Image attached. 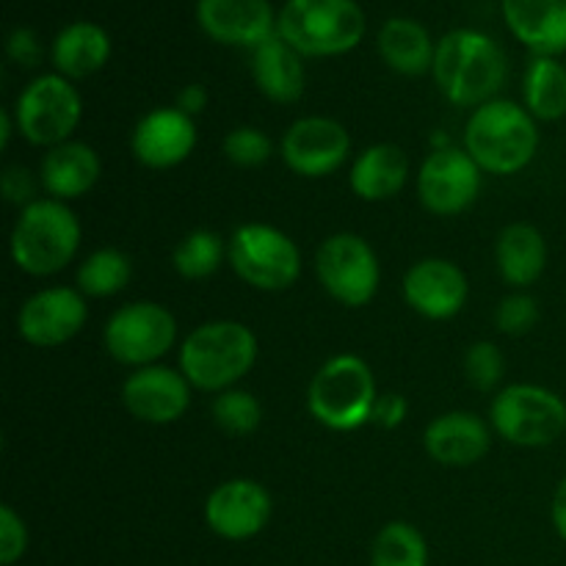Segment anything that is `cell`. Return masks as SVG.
I'll return each instance as SVG.
<instances>
[{"label": "cell", "instance_id": "obj_1", "mask_svg": "<svg viewBox=\"0 0 566 566\" xmlns=\"http://www.w3.org/2000/svg\"><path fill=\"white\" fill-rule=\"evenodd\" d=\"M509 61L501 44L475 28H457L437 42L434 77L442 97L457 108H481L506 83Z\"/></svg>", "mask_w": 566, "mask_h": 566}, {"label": "cell", "instance_id": "obj_2", "mask_svg": "<svg viewBox=\"0 0 566 566\" xmlns=\"http://www.w3.org/2000/svg\"><path fill=\"white\" fill-rule=\"evenodd\" d=\"M464 149L486 175H517L536 158L539 127L525 105L495 97L470 114Z\"/></svg>", "mask_w": 566, "mask_h": 566}, {"label": "cell", "instance_id": "obj_3", "mask_svg": "<svg viewBox=\"0 0 566 566\" xmlns=\"http://www.w3.org/2000/svg\"><path fill=\"white\" fill-rule=\"evenodd\" d=\"M258 363V337L241 321H208L180 343V370L202 392L232 390Z\"/></svg>", "mask_w": 566, "mask_h": 566}, {"label": "cell", "instance_id": "obj_4", "mask_svg": "<svg viewBox=\"0 0 566 566\" xmlns=\"http://www.w3.org/2000/svg\"><path fill=\"white\" fill-rule=\"evenodd\" d=\"M81 221L66 202L53 197L36 199L20 210L11 230V260L31 276L64 271L81 249Z\"/></svg>", "mask_w": 566, "mask_h": 566}, {"label": "cell", "instance_id": "obj_5", "mask_svg": "<svg viewBox=\"0 0 566 566\" xmlns=\"http://www.w3.org/2000/svg\"><path fill=\"white\" fill-rule=\"evenodd\" d=\"M276 36L304 59L352 53L365 36L357 0H285L276 11Z\"/></svg>", "mask_w": 566, "mask_h": 566}, {"label": "cell", "instance_id": "obj_6", "mask_svg": "<svg viewBox=\"0 0 566 566\" xmlns=\"http://www.w3.org/2000/svg\"><path fill=\"white\" fill-rule=\"evenodd\" d=\"M376 376L357 354H337L326 359L307 390V409L324 429L357 431L374 420Z\"/></svg>", "mask_w": 566, "mask_h": 566}, {"label": "cell", "instance_id": "obj_7", "mask_svg": "<svg viewBox=\"0 0 566 566\" xmlns=\"http://www.w3.org/2000/svg\"><path fill=\"white\" fill-rule=\"evenodd\" d=\"M490 426L517 448H547L566 431V401L547 387L517 381L492 398Z\"/></svg>", "mask_w": 566, "mask_h": 566}, {"label": "cell", "instance_id": "obj_8", "mask_svg": "<svg viewBox=\"0 0 566 566\" xmlns=\"http://www.w3.org/2000/svg\"><path fill=\"white\" fill-rule=\"evenodd\" d=\"M227 260L232 271L254 291H287L302 276V252L293 238L260 221H249L232 232L227 243Z\"/></svg>", "mask_w": 566, "mask_h": 566}, {"label": "cell", "instance_id": "obj_9", "mask_svg": "<svg viewBox=\"0 0 566 566\" xmlns=\"http://www.w3.org/2000/svg\"><path fill=\"white\" fill-rule=\"evenodd\" d=\"M83 99L70 77L50 72L39 75L22 88L14 105V125L28 144L59 147L72 142V133L81 125Z\"/></svg>", "mask_w": 566, "mask_h": 566}, {"label": "cell", "instance_id": "obj_10", "mask_svg": "<svg viewBox=\"0 0 566 566\" xmlns=\"http://www.w3.org/2000/svg\"><path fill=\"white\" fill-rule=\"evenodd\" d=\"M105 352L127 368L158 365L177 343V318L155 302H130L116 310L103 332Z\"/></svg>", "mask_w": 566, "mask_h": 566}, {"label": "cell", "instance_id": "obj_11", "mask_svg": "<svg viewBox=\"0 0 566 566\" xmlns=\"http://www.w3.org/2000/svg\"><path fill=\"white\" fill-rule=\"evenodd\" d=\"M315 274L343 307H365L379 291L381 269L374 247L354 232H335L315 252Z\"/></svg>", "mask_w": 566, "mask_h": 566}, {"label": "cell", "instance_id": "obj_12", "mask_svg": "<svg viewBox=\"0 0 566 566\" xmlns=\"http://www.w3.org/2000/svg\"><path fill=\"white\" fill-rule=\"evenodd\" d=\"M484 171L464 147H434L418 175V197L434 216H459L479 199Z\"/></svg>", "mask_w": 566, "mask_h": 566}, {"label": "cell", "instance_id": "obj_13", "mask_svg": "<svg viewBox=\"0 0 566 566\" xmlns=\"http://www.w3.org/2000/svg\"><path fill=\"white\" fill-rule=\"evenodd\" d=\"M280 153L293 175L318 180L346 164L352 153V136L340 122L329 116H302L282 136Z\"/></svg>", "mask_w": 566, "mask_h": 566}, {"label": "cell", "instance_id": "obj_14", "mask_svg": "<svg viewBox=\"0 0 566 566\" xmlns=\"http://www.w3.org/2000/svg\"><path fill=\"white\" fill-rule=\"evenodd\" d=\"M88 321V304L77 287H44L36 291L17 315V332L36 348H55L81 335Z\"/></svg>", "mask_w": 566, "mask_h": 566}, {"label": "cell", "instance_id": "obj_15", "mask_svg": "<svg viewBox=\"0 0 566 566\" xmlns=\"http://www.w3.org/2000/svg\"><path fill=\"white\" fill-rule=\"evenodd\" d=\"M269 490L252 479H230L216 486L205 501V523L227 542H247L258 536L271 520Z\"/></svg>", "mask_w": 566, "mask_h": 566}, {"label": "cell", "instance_id": "obj_16", "mask_svg": "<svg viewBox=\"0 0 566 566\" xmlns=\"http://www.w3.org/2000/svg\"><path fill=\"white\" fill-rule=\"evenodd\" d=\"M191 381L182 370L166 365L136 368L122 385V403L142 423L166 426L180 420L191 407Z\"/></svg>", "mask_w": 566, "mask_h": 566}, {"label": "cell", "instance_id": "obj_17", "mask_svg": "<svg viewBox=\"0 0 566 566\" xmlns=\"http://www.w3.org/2000/svg\"><path fill=\"white\" fill-rule=\"evenodd\" d=\"M197 142V122L177 105H164L144 114L130 136L133 155L149 169H175L191 158Z\"/></svg>", "mask_w": 566, "mask_h": 566}, {"label": "cell", "instance_id": "obj_18", "mask_svg": "<svg viewBox=\"0 0 566 566\" xmlns=\"http://www.w3.org/2000/svg\"><path fill=\"white\" fill-rule=\"evenodd\" d=\"M197 22L213 42L254 50L276 33L271 0H197Z\"/></svg>", "mask_w": 566, "mask_h": 566}, {"label": "cell", "instance_id": "obj_19", "mask_svg": "<svg viewBox=\"0 0 566 566\" xmlns=\"http://www.w3.org/2000/svg\"><path fill=\"white\" fill-rule=\"evenodd\" d=\"M468 276L457 263L426 258L403 276V298L418 315L429 321H448L468 304Z\"/></svg>", "mask_w": 566, "mask_h": 566}, {"label": "cell", "instance_id": "obj_20", "mask_svg": "<svg viewBox=\"0 0 566 566\" xmlns=\"http://www.w3.org/2000/svg\"><path fill=\"white\" fill-rule=\"evenodd\" d=\"M426 453L442 468H470L492 448V426L481 415L453 409L426 426Z\"/></svg>", "mask_w": 566, "mask_h": 566}, {"label": "cell", "instance_id": "obj_21", "mask_svg": "<svg viewBox=\"0 0 566 566\" xmlns=\"http://www.w3.org/2000/svg\"><path fill=\"white\" fill-rule=\"evenodd\" d=\"M503 22L534 55L566 53V0H501Z\"/></svg>", "mask_w": 566, "mask_h": 566}, {"label": "cell", "instance_id": "obj_22", "mask_svg": "<svg viewBox=\"0 0 566 566\" xmlns=\"http://www.w3.org/2000/svg\"><path fill=\"white\" fill-rule=\"evenodd\" d=\"M99 171H103V164L88 144L64 142L44 153L39 180L50 197L59 202H72V199L86 197L97 186Z\"/></svg>", "mask_w": 566, "mask_h": 566}, {"label": "cell", "instance_id": "obj_23", "mask_svg": "<svg viewBox=\"0 0 566 566\" xmlns=\"http://www.w3.org/2000/svg\"><path fill=\"white\" fill-rule=\"evenodd\" d=\"M252 77L260 94L269 97L271 103H296L307 88L304 55L274 33L252 50Z\"/></svg>", "mask_w": 566, "mask_h": 566}, {"label": "cell", "instance_id": "obj_24", "mask_svg": "<svg viewBox=\"0 0 566 566\" xmlns=\"http://www.w3.org/2000/svg\"><path fill=\"white\" fill-rule=\"evenodd\" d=\"M50 59L59 75L83 81L103 70L111 59V36L103 25L88 20L70 22L61 28L50 48Z\"/></svg>", "mask_w": 566, "mask_h": 566}, {"label": "cell", "instance_id": "obj_25", "mask_svg": "<svg viewBox=\"0 0 566 566\" xmlns=\"http://www.w3.org/2000/svg\"><path fill=\"white\" fill-rule=\"evenodd\" d=\"M407 153L396 144H374L357 155L348 182L363 202H387L407 186Z\"/></svg>", "mask_w": 566, "mask_h": 566}, {"label": "cell", "instance_id": "obj_26", "mask_svg": "<svg viewBox=\"0 0 566 566\" xmlns=\"http://www.w3.org/2000/svg\"><path fill=\"white\" fill-rule=\"evenodd\" d=\"M379 55L392 72L403 77H418L431 72L434 66L437 42H431L429 31L418 20L409 17H390L379 28Z\"/></svg>", "mask_w": 566, "mask_h": 566}, {"label": "cell", "instance_id": "obj_27", "mask_svg": "<svg viewBox=\"0 0 566 566\" xmlns=\"http://www.w3.org/2000/svg\"><path fill=\"white\" fill-rule=\"evenodd\" d=\"M495 260L497 271H501L503 282L517 291L534 285L547 265V241L534 224H509L506 230L497 235L495 243Z\"/></svg>", "mask_w": 566, "mask_h": 566}, {"label": "cell", "instance_id": "obj_28", "mask_svg": "<svg viewBox=\"0 0 566 566\" xmlns=\"http://www.w3.org/2000/svg\"><path fill=\"white\" fill-rule=\"evenodd\" d=\"M523 99L536 122H558L566 116V61L556 55H534L523 77Z\"/></svg>", "mask_w": 566, "mask_h": 566}, {"label": "cell", "instance_id": "obj_29", "mask_svg": "<svg viewBox=\"0 0 566 566\" xmlns=\"http://www.w3.org/2000/svg\"><path fill=\"white\" fill-rule=\"evenodd\" d=\"M133 276V263L119 249H97L77 269V291L92 298L116 296L127 287Z\"/></svg>", "mask_w": 566, "mask_h": 566}, {"label": "cell", "instance_id": "obj_30", "mask_svg": "<svg viewBox=\"0 0 566 566\" xmlns=\"http://www.w3.org/2000/svg\"><path fill=\"white\" fill-rule=\"evenodd\" d=\"M370 566H429V545L420 528L392 520L376 534L370 547Z\"/></svg>", "mask_w": 566, "mask_h": 566}, {"label": "cell", "instance_id": "obj_31", "mask_svg": "<svg viewBox=\"0 0 566 566\" xmlns=\"http://www.w3.org/2000/svg\"><path fill=\"white\" fill-rule=\"evenodd\" d=\"M227 258V247L221 238L210 230H193L180 241V247L171 254V265L186 280H208L221 269V260Z\"/></svg>", "mask_w": 566, "mask_h": 566}, {"label": "cell", "instance_id": "obj_32", "mask_svg": "<svg viewBox=\"0 0 566 566\" xmlns=\"http://www.w3.org/2000/svg\"><path fill=\"white\" fill-rule=\"evenodd\" d=\"M210 412H213L216 426L232 437L254 434L260 429V423H263V403L249 390H238V387L219 392L213 398Z\"/></svg>", "mask_w": 566, "mask_h": 566}, {"label": "cell", "instance_id": "obj_33", "mask_svg": "<svg viewBox=\"0 0 566 566\" xmlns=\"http://www.w3.org/2000/svg\"><path fill=\"white\" fill-rule=\"evenodd\" d=\"M503 374H506V357L495 343L479 340L464 352V376L475 390L492 392L503 381Z\"/></svg>", "mask_w": 566, "mask_h": 566}, {"label": "cell", "instance_id": "obj_34", "mask_svg": "<svg viewBox=\"0 0 566 566\" xmlns=\"http://www.w3.org/2000/svg\"><path fill=\"white\" fill-rule=\"evenodd\" d=\"M271 153H274V144H271V138L260 127H232L224 138L227 160L241 166V169H258V166H263L271 158Z\"/></svg>", "mask_w": 566, "mask_h": 566}, {"label": "cell", "instance_id": "obj_35", "mask_svg": "<svg viewBox=\"0 0 566 566\" xmlns=\"http://www.w3.org/2000/svg\"><path fill=\"white\" fill-rule=\"evenodd\" d=\"M539 321V304L528 293H509L495 310V326L509 337H523Z\"/></svg>", "mask_w": 566, "mask_h": 566}, {"label": "cell", "instance_id": "obj_36", "mask_svg": "<svg viewBox=\"0 0 566 566\" xmlns=\"http://www.w3.org/2000/svg\"><path fill=\"white\" fill-rule=\"evenodd\" d=\"M28 551V528L20 514L3 503L0 506V564L14 566Z\"/></svg>", "mask_w": 566, "mask_h": 566}, {"label": "cell", "instance_id": "obj_37", "mask_svg": "<svg viewBox=\"0 0 566 566\" xmlns=\"http://www.w3.org/2000/svg\"><path fill=\"white\" fill-rule=\"evenodd\" d=\"M6 50H9V59L20 66H36L42 61V44L31 28H14L9 33Z\"/></svg>", "mask_w": 566, "mask_h": 566}, {"label": "cell", "instance_id": "obj_38", "mask_svg": "<svg viewBox=\"0 0 566 566\" xmlns=\"http://www.w3.org/2000/svg\"><path fill=\"white\" fill-rule=\"evenodd\" d=\"M3 193H6V199H9V202L20 205V208L36 202V199H33V193H36V186H33V180H31V171L20 169V166H11V169H6Z\"/></svg>", "mask_w": 566, "mask_h": 566}, {"label": "cell", "instance_id": "obj_39", "mask_svg": "<svg viewBox=\"0 0 566 566\" xmlns=\"http://www.w3.org/2000/svg\"><path fill=\"white\" fill-rule=\"evenodd\" d=\"M407 398L398 396V392H385V396H379V401H376L374 423L381 426V429H398V426L403 423V418H407Z\"/></svg>", "mask_w": 566, "mask_h": 566}, {"label": "cell", "instance_id": "obj_40", "mask_svg": "<svg viewBox=\"0 0 566 566\" xmlns=\"http://www.w3.org/2000/svg\"><path fill=\"white\" fill-rule=\"evenodd\" d=\"M205 105H208V92H205V86H199V83H188V86L177 94V108H180L182 114L197 116L202 114Z\"/></svg>", "mask_w": 566, "mask_h": 566}, {"label": "cell", "instance_id": "obj_41", "mask_svg": "<svg viewBox=\"0 0 566 566\" xmlns=\"http://www.w3.org/2000/svg\"><path fill=\"white\" fill-rule=\"evenodd\" d=\"M551 517H553V528H556L558 539L566 545V475L562 479V484H558L556 495H553Z\"/></svg>", "mask_w": 566, "mask_h": 566}, {"label": "cell", "instance_id": "obj_42", "mask_svg": "<svg viewBox=\"0 0 566 566\" xmlns=\"http://www.w3.org/2000/svg\"><path fill=\"white\" fill-rule=\"evenodd\" d=\"M11 138V114L9 111H0V144H9Z\"/></svg>", "mask_w": 566, "mask_h": 566}]
</instances>
